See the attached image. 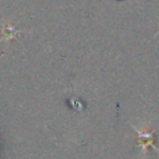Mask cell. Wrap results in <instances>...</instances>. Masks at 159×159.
I'll return each mask as SVG.
<instances>
[{
    "mask_svg": "<svg viewBox=\"0 0 159 159\" xmlns=\"http://www.w3.org/2000/svg\"><path fill=\"white\" fill-rule=\"evenodd\" d=\"M138 133H139V145L143 148V150L147 149V147H152L154 148L155 150H158L155 147H154V133L153 132H148L147 129H144L143 132L138 130L137 128H134ZM159 152V150H158Z\"/></svg>",
    "mask_w": 159,
    "mask_h": 159,
    "instance_id": "6da1fadb",
    "label": "cell"
}]
</instances>
